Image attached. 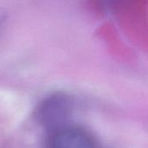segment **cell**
Returning <instances> with one entry per match:
<instances>
[{"label": "cell", "mask_w": 148, "mask_h": 148, "mask_svg": "<svg viewBox=\"0 0 148 148\" xmlns=\"http://www.w3.org/2000/svg\"><path fill=\"white\" fill-rule=\"evenodd\" d=\"M72 98L64 93H56L42 101L38 109L39 121L50 132L70 124Z\"/></svg>", "instance_id": "cell-1"}, {"label": "cell", "mask_w": 148, "mask_h": 148, "mask_svg": "<svg viewBox=\"0 0 148 148\" xmlns=\"http://www.w3.org/2000/svg\"><path fill=\"white\" fill-rule=\"evenodd\" d=\"M49 148H100L93 134L79 126L69 124L50 132Z\"/></svg>", "instance_id": "cell-2"}]
</instances>
